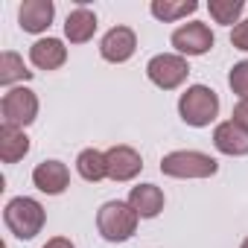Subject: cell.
<instances>
[{"mask_svg":"<svg viewBox=\"0 0 248 248\" xmlns=\"http://www.w3.org/2000/svg\"><path fill=\"white\" fill-rule=\"evenodd\" d=\"M3 222L6 228L18 236V239H35L44 231L47 222V210L38 199L32 196H18L3 207Z\"/></svg>","mask_w":248,"mask_h":248,"instance_id":"obj_1","label":"cell"},{"mask_svg":"<svg viewBox=\"0 0 248 248\" xmlns=\"http://www.w3.org/2000/svg\"><path fill=\"white\" fill-rule=\"evenodd\" d=\"M138 222H140V216L132 210V204L120 202V199L105 202L96 210V231H99V236L105 242H126V239H132L135 231H138Z\"/></svg>","mask_w":248,"mask_h":248,"instance_id":"obj_2","label":"cell"},{"mask_svg":"<svg viewBox=\"0 0 248 248\" xmlns=\"http://www.w3.org/2000/svg\"><path fill=\"white\" fill-rule=\"evenodd\" d=\"M178 117L193 129H204L219 117V93L207 85H190L178 96Z\"/></svg>","mask_w":248,"mask_h":248,"instance_id":"obj_3","label":"cell"},{"mask_svg":"<svg viewBox=\"0 0 248 248\" xmlns=\"http://www.w3.org/2000/svg\"><path fill=\"white\" fill-rule=\"evenodd\" d=\"M161 172L167 178H210L219 172V161L199 149H175L161 158Z\"/></svg>","mask_w":248,"mask_h":248,"instance_id":"obj_4","label":"cell"},{"mask_svg":"<svg viewBox=\"0 0 248 248\" xmlns=\"http://www.w3.org/2000/svg\"><path fill=\"white\" fill-rule=\"evenodd\" d=\"M0 114H3V126L12 129H27L30 123H35L38 117V96L35 91H30L27 85L9 88L0 99Z\"/></svg>","mask_w":248,"mask_h":248,"instance_id":"obj_5","label":"cell"},{"mask_svg":"<svg viewBox=\"0 0 248 248\" xmlns=\"http://www.w3.org/2000/svg\"><path fill=\"white\" fill-rule=\"evenodd\" d=\"M146 76H149V82H152L155 88H161V91H175V88H181V85L187 82L190 64H187V59L178 56V53H158V56H152L149 64H146Z\"/></svg>","mask_w":248,"mask_h":248,"instance_id":"obj_6","label":"cell"},{"mask_svg":"<svg viewBox=\"0 0 248 248\" xmlns=\"http://www.w3.org/2000/svg\"><path fill=\"white\" fill-rule=\"evenodd\" d=\"M172 47H175V53L178 56H204V53H210L213 50V44H216V38H213V32H210V27L207 24H202V21H190V24H181L175 32H172Z\"/></svg>","mask_w":248,"mask_h":248,"instance_id":"obj_7","label":"cell"},{"mask_svg":"<svg viewBox=\"0 0 248 248\" xmlns=\"http://www.w3.org/2000/svg\"><path fill=\"white\" fill-rule=\"evenodd\" d=\"M138 50V35L132 27H111L102 41H99V56L111 64H123V62H129Z\"/></svg>","mask_w":248,"mask_h":248,"instance_id":"obj_8","label":"cell"},{"mask_svg":"<svg viewBox=\"0 0 248 248\" xmlns=\"http://www.w3.org/2000/svg\"><path fill=\"white\" fill-rule=\"evenodd\" d=\"M105 161H108V178L123 184V181H132L140 175L143 170V158L135 146H126V143H120V146H111L105 152Z\"/></svg>","mask_w":248,"mask_h":248,"instance_id":"obj_9","label":"cell"},{"mask_svg":"<svg viewBox=\"0 0 248 248\" xmlns=\"http://www.w3.org/2000/svg\"><path fill=\"white\" fill-rule=\"evenodd\" d=\"M32 184L44 196H62L70 187V170L62 161H41L32 170Z\"/></svg>","mask_w":248,"mask_h":248,"instance_id":"obj_10","label":"cell"},{"mask_svg":"<svg viewBox=\"0 0 248 248\" xmlns=\"http://www.w3.org/2000/svg\"><path fill=\"white\" fill-rule=\"evenodd\" d=\"M56 18V3L53 0H24L21 9H18V24L24 32H47L50 24Z\"/></svg>","mask_w":248,"mask_h":248,"instance_id":"obj_11","label":"cell"},{"mask_svg":"<svg viewBox=\"0 0 248 248\" xmlns=\"http://www.w3.org/2000/svg\"><path fill=\"white\" fill-rule=\"evenodd\" d=\"M213 146L228 158H245L248 155V132L239 129L233 120H225L213 129Z\"/></svg>","mask_w":248,"mask_h":248,"instance_id":"obj_12","label":"cell"},{"mask_svg":"<svg viewBox=\"0 0 248 248\" xmlns=\"http://www.w3.org/2000/svg\"><path fill=\"white\" fill-rule=\"evenodd\" d=\"M30 62L38 70H59L67 62V47L59 38H38L30 47Z\"/></svg>","mask_w":248,"mask_h":248,"instance_id":"obj_13","label":"cell"},{"mask_svg":"<svg viewBox=\"0 0 248 248\" xmlns=\"http://www.w3.org/2000/svg\"><path fill=\"white\" fill-rule=\"evenodd\" d=\"M164 190L161 187H155V184H138V187H132V193H129V204H132V210L140 216V219H155V216H161V210H164Z\"/></svg>","mask_w":248,"mask_h":248,"instance_id":"obj_14","label":"cell"},{"mask_svg":"<svg viewBox=\"0 0 248 248\" xmlns=\"http://www.w3.org/2000/svg\"><path fill=\"white\" fill-rule=\"evenodd\" d=\"M96 15L88 9V6H76L70 15H67V21H64V38L70 41V44H88L91 38H93V32H96Z\"/></svg>","mask_w":248,"mask_h":248,"instance_id":"obj_15","label":"cell"},{"mask_svg":"<svg viewBox=\"0 0 248 248\" xmlns=\"http://www.w3.org/2000/svg\"><path fill=\"white\" fill-rule=\"evenodd\" d=\"M30 152V138L24 129L12 126H0V161L3 164H18Z\"/></svg>","mask_w":248,"mask_h":248,"instance_id":"obj_16","label":"cell"},{"mask_svg":"<svg viewBox=\"0 0 248 248\" xmlns=\"http://www.w3.org/2000/svg\"><path fill=\"white\" fill-rule=\"evenodd\" d=\"M32 79V70H27L24 64V56L6 50L0 53V85L3 88H18V82H30Z\"/></svg>","mask_w":248,"mask_h":248,"instance_id":"obj_17","label":"cell"},{"mask_svg":"<svg viewBox=\"0 0 248 248\" xmlns=\"http://www.w3.org/2000/svg\"><path fill=\"white\" fill-rule=\"evenodd\" d=\"M196 9H199L196 0H152V3H149V12L161 24H175V21L193 15Z\"/></svg>","mask_w":248,"mask_h":248,"instance_id":"obj_18","label":"cell"},{"mask_svg":"<svg viewBox=\"0 0 248 248\" xmlns=\"http://www.w3.org/2000/svg\"><path fill=\"white\" fill-rule=\"evenodd\" d=\"M76 172H79L85 181H91V184L108 178V161H105V152H99V149H82L79 158H76Z\"/></svg>","mask_w":248,"mask_h":248,"instance_id":"obj_19","label":"cell"},{"mask_svg":"<svg viewBox=\"0 0 248 248\" xmlns=\"http://www.w3.org/2000/svg\"><path fill=\"white\" fill-rule=\"evenodd\" d=\"M207 12L216 24L222 27H236L242 12H245V0H210L207 3Z\"/></svg>","mask_w":248,"mask_h":248,"instance_id":"obj_20","label":"cell"},{"mask_svg":"<svg viewBox=\"0 0 248 248\" xmlns=\"http://www.w3.org/2000/svg\"><path fill=\"white\" fill-rule=\"evenodd\" d=\"M228 85H231V91H233L239 99H248V59L236 62V64L231 67V73H228Z\"/></svg>","mask_w":248,"mask_h":248,"instance_id":"obj_21","label":"cell"},{"mask_svg":"<svg viewBox=\"0 0 248 248\" xmlns=\"http://www.w3.org/2000/svg\"><path fill=\"white\" fill-rule=\"evenodd\" d=\"M231 120L236 123L239 129H245V132H248V99H239V102L233 105V114H231Z\"/></svg>","mask_w":248,"mask_h":248,"instance_id":"obj_22","label":"cell"},{"mask_svg":"<svg viewBox=\"0 0 248 248\" xmlns=\"http://www.w3.org/2000/svg\"><path fill=\"white\" fill-rule=\"evenodd\" d=\"M41 248H76V245H73L67 236H50V239H47Z\"/></svg>","mask_w":248,"mask_h":248,"instance_id":"obj_23","label":"cell"},{"mask_svg":"<svg viewBox=\"0 0 248 248\" xmlns=\"http://www.w3.org/2000/svg\"><path fill=\"white\" fill-rule=\"evenodd\" d=\"M239 248H248V236H245V239H242V245H239Z\"/></svg>","mask_w":248,"mask_h":248,"instance_id":"obj_24","label":"cell"}]
</instances>
